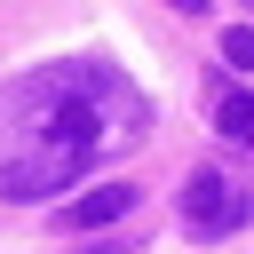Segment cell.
Returning a JSON list of instances; mask_svg holds the SVG:
<instances>
[{"label":"cell","instance_id":"6da1fadb","mask_svg":"<svg viewBox=\"0 0 254 254\" xmlns=\"http://www.w3.org/2000/svg\"><path fill=\"white\" fill-rule=\"evenodd\" d=\"M151 135V95L103 64V56H64L0 79V198L32 206L95 175L103 159L135 151Z\"/></svg>","mask_w":254,"mask_h":254},{"label":"cell","instance_id":"7a4b0ae2","mask_svg":"<svg viewBox=\"0 0 254 254\" xmlns=\"http://www.w3.org/2000/svg\"><path fill=\"white\" fill-rule=\"evenodd\" d=\"M246 214H254V183H246V175L198 167V175L183 183V230H190V238H230Z\"/></svg>","mask_w":254,"mask_h":254},{"label":"cell","instance_id":"3957f363","mask_svg":"<svg viewBox=\"0 0 254 254\" xmlns=\"http://www.w3.org/2000/svg\"><path fill=\"white\" fill-rule=\"evenodd\" d=\"M127 206H135V183H95V190H79V198L56 206V230H103V222H119Z\"/></svg>","mask_w":254,"mask_h":254},{"label":"cell","instance_id":"277c9868","mask_svg":"<svg viewBox=\"0 0 254 254\" xmlns=\"http://www.w3.org/2000/svg\"><path fill=\"white\" fill-rule=\"evenodd\" d=\"M214 127H222L230 143H254V95H238V87L214 95Z\"/></svg>","mask_w":254,"mask_h":254},{"label":"cell","instance_id":"5b68a950","mask_svg":"<svg viewBox=\"0 0 254 254\" xmlns=\"http://www.w3.org/2000/svg\"><path fill=\"white\" fill-rule=\"evenodd\" d=\"M222 64L230 71H254V24H230L222 32Z\"/></svg>","mask_w":254,"mask_h":254},{"label":"cell","instance_id":"8992f818","mask_svg":"<svg viewBox=\"0 0 254 254\" xmlns=\"http://www.w3.org/2000/svg\"><path fill=\"white\" fill-rule=\"evenodd\" d=\"M167 8H183V16H198V8H206V0H167Z\"/></svg>","mask_w":254,"mask_h":254},{"label":"cell","instance_id":"52a82bcc","mask_svg":"<svg viewBox=\"0 0 254 254\" xmlns=\"http://www.w3.org/2000/svg\"><path fill=\"white\" fill-rule=\"evenodd\" d=\"M95 254H135V246H95Z\"/></svg>","mask_w":254,"mask_h":254}]
</instances>
